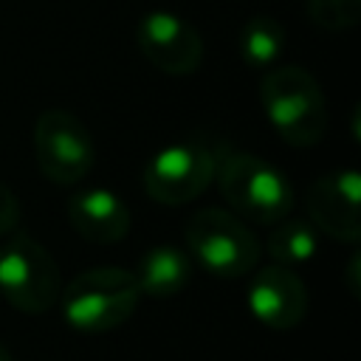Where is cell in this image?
Returning a JSON list of instances; mask_svg holds the SVG:
<instances>
[{
    "label": "cell",
    "instance_id": "6da1fadb",
    "mask_svg": "<svg viewBox=\"0 0 361 361\" xmlns=\"http://www.w3.org/2000/svg\"><path fill=\"white\" fill-rule=\"evenodd\" d=\"M62 316L79 333H107L121 327L141 299L135 274L124 268H90L68 282Z\"/></svg>",
    "mask_w": 361,
    "mask_h": 361
},
{
    "label": "cell",
    "instance_id": "7a4b0ae2",
    "mask_svg": "<svg viewBox=\"0 0 361 361\" xmlns=\"http://www.w3.org/2000/svg\"><path fill=\"white\" fill-rule=\"evenodd\" d=\"M265 116L293 147H313L327 130V104L319 82L299 65L271 71L259 85Z\"/></svg>",
    "mask_w": 361,
    "mask_h": 361
},
{
    "label": "cell",
    "instance_id": "3957f363",
    "mask_svg": "<svg viewBox=\"0 0 361 361\" xmlns=\"http://www.w3.org/2000/svg\"><path fill=\"white\" fill-rule=\"evenodd\" d=\"M214 180L226 203L259 226L285 220L293 206L288 178L274 164L248 152H228L226 158L214 161Z\"/></svg>",
    "mask_w": 361,
    "mask_h": 361
},
{
    "label": "cell",
    "instance_id": "277c9868",
    "mask_svg": "<svg viewBox=\"0 0 361 361\" xmlns=\"http://www.w3.org/2000/svg\"><path fill=\"white\" fill-rule=\"evenodd\" d=\"M0 293L23 313H45L62 293V274L48 248L28 234H11L0 245Z\"/></svg>",
    "mask_w": 361,
    "mask_h": 361
},
{
    "label": "cell",
    "instance_id": "5b68a950",
    "mask_svg": "<svg viewBox=\"0 0 361 361\" xmlns=\"http://www.w3.org/2000/svg\"><path fill=\"white\" fill-rule=\"evenodd\" d=\"M183 237L195 259L217 276H243L259 259V243L251 228L226 209H200L183 223Z\"/></svg>",
    "mask_w": 361,
    "mask_h": 361
},
{
    "label": "cell",
    "instance_id": "8992f818",
    "mask_svg": "<svg viewBox=\"0 0 361 361\" xmlns=\"http://www.w3.org/2000/svg\"><path fill=\"white\" fill-rule=\"evenodd\" d=\"M39 169L54 183H79L93 166V138L87 127L65 110H45L34 127Z\"/></svg>",
    "mask_w": 361,
    "mask_h": 361
},
{
    "label": "cell",
    "instance_id": "52a82bcc",
    "mask_svg": "<svg viewBox=\"0 0 361 361\" xmlns=\"http://www.w3.org/2000/svg\"><path fill=\"white\" fill-rule=\"evenodd\" d=\"M214 180V158L197 144H172L144 166V189L152 200L180 206L195 200Z\"/></svg>",
    "mask_w": 361,
    "mask_h": 361
},
{
    "label": "cell",
    "instance_id": "ba28073f",
    "mask_svg": "<svg viewBox=\"0 0 361 361\" xmlns=\"http://www.w3.org/2000/svg\"><path fill=\"white\" fill-rule=\"evenodd\" d=\"M135 42L144 59L169 76H186L203 59L200 34L169 11H149L135 28Z\"/></svg>",
    "mask_w": 361,
    "mask_h": 361
},
{
    "label": "cell",
    "instance_id": "9c48e42d",
    "mask_svg": "<svg viewBox=\"0 0 361 361\" xmlns=\"http://www.w3.org/2000/svg\"><path fill=\"white\" fill-rule=\"evenodd\" d=\"M361 178L355 169L322 175L307 189V214L333 240L355 243L361 237Z\"/></svg>",
    "mask_w": 361,
    "mask_h": 361
},
{
    "label": "cell",
    "instance_id": "30bf717a",
    "mask_svg": "<svg viewBox=\"0 0 361 361\" xmlns=\"http://www.w3.org/2000/svg\"><path fill=\"white\" fill-rule=\"evenodd\" d=\"M248 307L265 327L293 330L307 313V290L288 265H268L248 285Z\"/></svg>",
    "mask_w": 361,
    "mask_h": 361
},
{
    "label": "cell",
    "instance_id": "8fae6325",
    "mask_svg": "<svg viewBox=\"0 0 361 361\" xmlns=\"http://www.w3.org/2000/svg\"><path fill=\"white\" fill-rule=\"evenodd\" d=\"M68 220L85 240L99 245L118 243L130 231V212L124 200L107 189L73 192L68 197Z\"/></svg>",
    "mask_w": 361,
    "mask_h": 361
},
{
    "label": "cell",
    "instance_id": "7c38bea8",
    "mask_svg": "<svg viewBox=\"0 0 361 361\" xmlns=\"http://www.w3.org/2000/svg\"><path fill=\"white\" fill-rule=\"evenodd\" d=\"M189 279H192V265H189L186 254L172 245H158V248L147 251L138 265V274H135L141 293H149L158 299L180 293L189 285Z\"/></svg>",
    "mask_w": 361,
    "mask_h": 361
},
{
    "label": "cell",
    "instance_id": "4fadbf2b",
    "mask_svg": "<svg viewBox=\"0 0 361 361\" xmlns=\"http://www.w3.org/2000/svg\"><path fill=\"white\" fill-rule=\"evenodd\" d=\"M282 48H285V28L274 17L257 14L240 31V54L248 65L265 68L274 59H279Z\"/></svg>",
    "mask_w": 361,
    "mask_h": 361
},
{
    "label": "cell",
    "instance_id": "5bb4252c",
    "mask_svg": "<svg viewBox=\"0 0 361 361\" xmlns=\"http://www.w3.org/2000/svg\"><path fill=\"white\" fill-rule=\"evenodd\" d=\"M319 248L316 228L305 220H279L274 234L268 237V251L276 265H299L307 262Z\"/></svg>",
    "mask_w": 361,
    "mask_h": 361
},
{
    "label": "cell",
    "instance_id": "9a60e30c",
    "mask_svg": "<svg viewBox=\"0 0 361 361\" xmlns=\"http://www.w3.org/2000/svg\"><path fill=\"white\" fill-rule=\"evenodd\" d=\"M307 14L324 31H344L361 20V0H307Z\"/></svg>",
    "mask_w": 361,
    "mask_h": 361
},
{
    "label": "cell",
    "instance_id": "2e32d148",
    "mask_svg": "<svg viewBox=\"0 0 361 361\" xmlns=\"http://www.w3.org/2000/svg\"><path fill=\"white\" fill-rule=\"evenodd\" d=\"M17 223H20V200L6 183H0V237L11 234Z\"/></svg>",
    "mask_w": 361,
    "mask_h": 361
},
{
    "label": "cell",
    "instance_id": "e0dca14e",
    "mask_svg": "<svg viewBox=\"0 0 361 361\" xmlns=\"http://www.w3.org/2000/svg\"><path fill=\"white\" fill-rule=\"evenodd\" d=\"M355 271H358V257H353V259H350V282H347V285L353 288V296H358V285H355L358 274H355Z\"/></svg>",
    "mask_w": 361,
    "mask_h": 361
},
{
    "label": "cell",
    "instance_id": "ac0fdd59",
    "mask_svg": "<svg viewBox=\"0 0 361 361\" xmlns=\"http://www.w3.org/2000/svg\"><path fill=\"white\" fill-rule=\"evenodd\" d=\"M0 361H11V355H8V350L0 344Z\"/></svg>",
    "mask_w": 361,
    "mask_h": 361
}]
</instances>
